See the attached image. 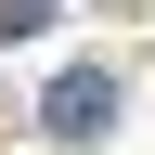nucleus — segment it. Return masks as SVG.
Returning a JSON list of instances; mask_svg holds the SVG:
<instances>
[{"label":"nucleus","mask_w":155,"mask_h":155,"mask_svg":"<svg viewBox=\"0 0 155 155\" xmlns=\"http://www.w3.org/2000/svg\"><path fill=\"white\" fill-rule=\"evenodd\" d=\"M52 26V0H0V39H39Z\"/></svg>","instance_id":"f03ea898"},{"label":"nucleus","mask_w":155,"mask_h":155,"mask_svg":"<svg viewBox=\"0 0 155 155\" xmlns=\"http://www.w3.org/2000/svg\"><path fill=\"white\" fill-rule=\"evenodd\" d=\"M104 116H116V78H104V65H78V78H52V142H91Z\"/></svg>","instance_id":"f257e3e1"}]
</instances>
